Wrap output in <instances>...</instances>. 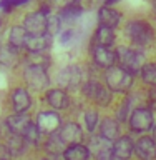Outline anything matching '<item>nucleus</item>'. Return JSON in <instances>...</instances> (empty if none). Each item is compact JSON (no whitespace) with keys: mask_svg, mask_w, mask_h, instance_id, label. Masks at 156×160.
<instances>
[{"mask_svg":"<svg viewBox=\"0 0 156 160\" xmlns=\"http://www.w3.org/2000/svg\"><path fill=\"white\" fill-rule=\"evenodd\" d=\"M135 75L120 65H113L105 70V85L115 93H128L133 87Z\"/></svg>","mask_w":156,"mask_h":160,"instance_id":"1","label":"nucleus"},{"mask_svg":"<svg viewBox=\"0 0 156 160\" xmlns=\"http://www.w3.org/2000/svg\"><path fill=\"white\" fill-rule=\"evenodd\" d=\"M52 38L48 33H43V35H28L27 37V42H25V50L27 52H32V53H42L45 50L50 48L52 45Z\"/></svg>","mask_w":156,"mask_h":160,"instance_id":"14","label":"nucleus"},{"mask_svg":"<svg viewBox=\"0 0 156 160\" xmlns=\"http://www.w3.org/2000/svg\"><path fill=\"white\" fill-rule=\"evenodd\" d=\"M93 43L95 45H105V47H111L115 43V28L98 25L93 35Z\"/></svg>","mask_w":156,"mask_h":160,"instance_id":"21","label":"nucleus"},{"mask_svg":"<svg viewBox=\"0 0 156 160\" xmlns=\"http://www.w3.org/2000/svg\"><path fill=\"white\" fill-rule=\"evenodd\" d=\"M115 55H116V62L120 67H123L125 70H128L130 73L136 75L141 72V68L144 67V55L141 52L130 47H125V45H120V47L115 50Z\"/></svg>","mask_w":156,"mask_h":160,"instance_id":"3","label":"nucleus"},{"mask_svg":"<svg viewBox=\"0 0 156 160\" xmlns=\"http://www.w3.org/2000/svg\"><path fill=\"white\" fill-rule=\"evenodd\" d=\"M128 112H130V98L125 100L123 105L120 107V110L116 112V120H118V122H125V120H128L130 118Z\"/></svg>","mask_w":156,"mask_h":160,"instance_id":"33","label":"nucleus"},{"mask_svg":"<svg viewBox=\"0 0 156 160\" xmlns=\"http://www.w3.org/2000/svg\"><path fill=\"white\" fill-rule=\"evenodd\" d=\"M135 153L139 160H156V142L153 137H141L135 142Z\"/></svg>","mask_w":156,"mask_h":160,"instance_id":"12","label":"nucleus"},{"mask_svg":"<svg viewBox=\"0 0 156 160\" xmlns=\"http://www.w3.org/2000/svg\"><path fill=\"white\" fill-rule=\"evenodd\" d=\"M35 123L38 125L42 133L50 135V133H57V130H60V127H62V118H60V115L55 110H45V112H40L37 115Z\"/></svg>","mask_w":156,"mask_h":160,"instance_id":"6","label":"nucleus"},{"mask_svg":"<svg viewBox=\"0 0 156 160\" xmlns=\"http://www.w3.org/2000/svg\"><path fill=\"white\" fill-rule=\"evenodd\" d=\"M113 153L116 160H130L131 155L135 153V142L131 137L123 135L113 142Z\"/></svg>","mask_w":156,"mask_h":160,"instance_id":"13","label":"nucleus"},{"mask_svg":"<svg viewBox=\"0 0 156 160\" xmlns=\"http://www.w3.org/2000/svg\"><path fill=\"white\" fill-rule=\"evenodd\" d=\"M12 8H13L12 0H0V10H3V12H10Z\"/></svg>","mask_w":156,"mask_h":160,"instance_id":"35","label":"nucleus"},{"mask_svg":"<svg viewBox=\"0 0 156 160\" xmlns=\"http://www.w3.org/2000/svg\"><path fill=\"white\" fill-rule=\"evenodd\" d=\"M153 138H154V142H156V125H153Z\"/></svg>","mask_w":156,"mask_h":160,"instance_id":"41","label":"nucleus"},{"mask_svg":"<svg viewBox=\"0 0 156 160\" xmlns=\"http://www.w3.org/2000/svg\"><path fill=\"white\" fill-rule=\"evenodd\" d=\"M23 78L28 87L32 90H37V92H42V90H45L50 85L47 67H42V65L27 63L23 68Z\"/></svg>","mask_w":156,"mask_h":160,"instance_id":"4","label":"nucleus"},{"mask_svg":"<svg viewBox=\"0 0 156 160\" xmlns=\"http://www.w3.org/2000/svg\"><path fill=\"white\" fill-rule=\"evenodd\" d=\"M111 100H113V92L106 87V85L100 83L97 93H95V97H93V102L97 103L98 107H108V105L111 103Z\"/></svg>","mask_w":156,"mask_h":160,"instance_id":"26","label":"nucleus"},{"mask_svg":"<svg viewBox=\"0 0 156 160\" xmlns=\"http://www.w3.org/2000/svg\"><path fill=\"white\" fill-rule=\"evenodd\" d=\"M98 87H100V82H98V80L90 78V80H87V82L82 85V93H83L87 98L93 100V97H95V93H97Z\"/></svg>","mask_w":156,"mask_h":160,"instance_id":"32","label":"nucleus"},{"mask_svg":"<svg viewBox=\"0 0 156 160\" xmlns=\"http://www.w3.org/2000/svg\"><path fill=\"white\" fill-rule=\"evenodd\" d=\"M60 137L65 143L73 145V143H82L83 133H82V127L75 122H67L60 127Z\"/></svg>","mask_w":156,"mask_h":160,"instance_id":"15","label":"nucleus"},{"mask_svg":"<svg viewBox=\"0 0 156 160\" xmlns=\"http://www.w3.org/2000/svg\"><path fill=\"white\" fill-rule=\"evenodd\" d=\"M28 33L25 32L23 25H13L12 28L8 30V45H12L15 48H23L25 42H27Z\"/></svg>","mask_w":156,"mask_h":160,"instance_id":"22","label":"nucleus"},{"mask_svg":"<svg viewBox=\"0 0 156 160\" xmlns=\"http://www.w3.org/2000/svg\"><path fill=\"white\" fill-rule=\"evenodd\" d=\"M40 137H42V132H40L38 125L35 122H30V125L25 128L23 132V138L28 145H37L40 142Z\"/></svg>","mask_w":156,"mask_h":160,"instance_id":"28","label":"nucleus"},{"mask_svg":"<svg viewBox=\"0 0 156 160\" xmlns=\"http://www.w3.org/2000/svg\"><path fill=\"white\" fill-rule=\"evenodd\" d=\"M65 147H67V143L63 142L58 133H50L47 142H45V150H47L48 153H52V155H60V153L63 155Z\"/></svg>","mask_w":156,"mask_h":160,"instance_id":"24","label":"nucleus"},{"mask_svg":"<svg viewBox=\"0 0 156 160\" xmlns=\"http://www.w3.org/2000/svg\"><path fill=\"white\" fill-rule=\"evenodd\" d=\"M83 120H85V125H87V130H88L90 133H93L95 128H97L98 123H100V115H98L97 110L90 108V110H87V112H85Z\"/></svg>","mask_w":156,"mask_h":160,"instance_id":"29","label":"nucleus"},{"mask_svg":"<svg viewBox=\"0 0 156 160\" xmlns=\"http://www.w3.org/2000/svg\"><path fill=\"white\" fill-rule=\"evenodd\" d=\"M60 28H62V18L58 15H48L47 17V33L50 37H53V35H57L60 32Z\"/></svg>","mask_w":156,"mask_h":160,"instance_id":"30","label":"nucleus"},{"mask_svg":"<svg viewBox=\"0 0 156 160\" xmlns=\"http://www.w3.org/2000/svg\"><path fill=\"white\" fill-rule=\"evenodd\" d=\"M90 153L95 155L97 160H115V153H113V143L110 140L103 138L102 135H95L92 137L90 142Z\"/></svg>","mask_w":156,"mask_h":160,"instance_id":"7","label":"nucleus"},{"mask_svg":"<svg viewBox=\"0 0 156 160\" xmlns=\"http://www.w3.org/2000/svg\"><path fill=\"white\" fill-rule=\"evenodd\" d=\"M148 108L156 110V87H151L148 92Z\"/></svg>","mask_w":156,"mask_h":160,"instance_id":"34","label":"nucleus"},{"mask_svg":"<svg viewBox=\"0 0 156 160\" xmlns=\"http://www.w3.org/2000/svg\"><path fill=\"white\" fill-rule=\"evenodd\" d=\"M120 0H105V5L106 7H111V5H115V3H118Z\"/></svg>","mask_w":156,"mask_h":160,"instance_id":"39","label":"nucleus"},{"mask_svg":"<svg viewBox=\"0 0 156 160\" xmlns=\"http://www.w3.org/2000/svg\"><path fill=\"white\" fill-rule=\"evenodd\" d=\"M45 102L53 110H65L70 105V98L67 90L63 88H50L45 92Z\"/></svg>","mask_w":156,"mask_h":160,"instance_id":"10","label":"nucleus"},{"mask_svg":"<svg viewBox=\"0 0 156 160\" xmlns=\"http://www.w3.org/2000/svg\"><path fill=\"white\" fill-rule=\"evenodd\" d=\"M139 77H141L143 83L149 85V87H156V62L144 63V67L139 72Z\"/></svg>","mask_w":156,"mask_h":160,"instance_id":"27","label":"nucleus"},{"mask_svg":"<svg viewBox=\"0 0 156 160\" xmlns=\"http://www.w3.org/2000/svg\"><path fill=\"white\" fill-rule=\"evenodd\" d=\"M32 107V97L25 87H17L12 92V108L15 113H27Z\"/></svg>","mask_w":156,"mask_h":160,"instance_id":"11","label":"nucleus"},{"mask_svg":"<svg viewBox=\"0 0 156 160\" xmlns=\"http://www.w3.org/2000/svg\"><path fill=\"white\" fill-rule=\"evenodd\" d=\"M28 0H12V3H13V8L15 7H20V5H25Z\"/></svg>","mask_w":156,"mask_h":160,"instance_id":"37","label":"nucleus"},{"mask_svg":"<svg viewBox=\"0 0 156 160\" xmlns=\"http://www.w3.org/2000/svg\"><path fill=\"white\" fill-rule=\"evenodd\" d=\"M60 2H65V5H72V3H78L77 0H60Z\"/></svg>","mask_w":156,"mask_h":160,"instance_id":"40","label":"nucleus"},{"mask_svg":"<svg viewBox=\"0 0 156 160\" xmlns=\"http://www.w3.org/2000/svg\"><path fill=\"white\" fill-rule=\"evenodd\" d=\"M58 80L62 82L67 88H77L82 83V72L78 65H68L65 70L60 72Z\"/></svg>","mask_w":156,"mask_h":160,"instance_id":"17","label":"nucleus"},{"mask_svg":"<svg viewBox=\"0 0 156 160\" xmlns=\"http://www.w3.org/2000/svg\"><path fill=\"white\" fill-rule=\"evenodd\" d=\"M65 160H88L90 158V150L83 143H73L68 145L63 152Z\"/></svg>","mask_w":156,"mask_h":160,"instance_id":"23","label":"nucleus"},{"mask_svg":"<svg viewBox=\"0 0 156 160\" xmlns=\"http://www.w3.org/2000/svg\"><path fill=\"white\" fill-rule=\"evenodd\" d=\"M92 57L93 62L97 67L106 70L113 65H116V55H115V50H111L110 47H105V45H92Z\"/></svg>","mask_w":156,"mask_h":160,"instance_id":"8","label":"nucleus"},{"mask_svg":"<svg viewBox=\"0 0 156 160\" xmlns=\"http://www.w3.org/2000/svg\"><path fill=\"white\" fill-rule=\"evenodd\" d=\"M70 37H72V32L68 30V32H65V33L62 35V40H63V42H68V38H70Z\"/></svg>","mask_w":156,"mask_h":160,"instance_id":"38","label":"nucleus"},{"mask_svg":"<svg viewBox=\"0 0 156 160\" xmlns=\"http://www.w3.org/2000/svg\"><path fill=\"white\" fill-rule=\"evenodd\" d=\"M128 125L133 132H148L154 125L153 112L148 107H136L130 113Z\"/></svg>","mask_w":156,"mask_h":160,"instance_id":"5","label":"nucleus"},{"mask_svg":"<svg viewBox=\"0 0 156 160\" xmlns=\"http://www.w3.org/2000/svg\"><path fill=\"white\" fill-rule=\"evenodd\" d=\"M125 33L135 45H139V47H148L154 40V30L151 23H148L146 20H131V22H128L126 27H125Z\"/></svg>","mask_w":156,"mask_h":160,"instance_id":"2","label":"nucleus"},{"mask_svg":"<svg viewBox=\"0 0 156 160\" xmlns=\"http://www.w3.org/2000/svg\"><path fill=\"white\" fill-rule=\"evenodd\" d=\"M30 117L27 113H13V115H8L5 123H7V128L10 133H15V135H23L25 128L30 125Z\"/></svg>","mask_w":156,"mask_h":160,"instance_id":"16","label":"nucleus"},{"mask_svg":"<svg viewBox=\"0 0 156 160\" xmlns=\"http://www.w3.org/2000/svg\"><path fill=\"white\" fill-rule=\"evenodd\" d=\"M23 28L28 35H43L47 33V15L40 10L28 13L23 20Z\"/></svg>","mask_w":156,"mask_h":160,"instance_id":"9","label":"nucleus"},{"mask_svg":"<svg viewBox=\"0 0 156 160\" xmlns=\"http://www.w3.org/2000/svg\"><path fill=\"white\" fill-rule=\"evenodd\" d=\"M20 62V53H18V48L12 47V45H0V65L3 67H17Z\"/></svg>","mask_w":156,"mask_h":160,"instance_id":"20","label":"nucleus"},{"mask_svg":"<svg viewBox=\"0 0 156 160\" xmlns=\"http://www.w3.org/2000/svg\"><path fill=\"white\" fill-rule=\"evenodd\" d=\"M120 133H121L120 123L115 118L108 117V118H105L100 122V135H102L103 138L110 140V142H115L116 138H120Z\"/></svg>","mask_w":156,"mask_h":160,"instance_id":"19","label":"nucleus"},{"mask_svg":"<svg viewBox=\"0 0 156 160\" xmlns=\"http://www.w3.org/2000/svg\"><path fill=\"white\" fill-rule=\"evenodd\" d=\"M10 155V150L7 147V143H0V160H7V157Z\"/></svg>","mask_w":156,"mask_h":160,"instance_id":"36","label":"nucleus"},{"mask_svg":"<svg viewBox=\"0 0 156 160\" xmlns=\"http://www.w3.org/2000/svg\"><path fill=\"white\" fill-rule=\"evenodd\" d=\"M43 160H50V158H43Z\"/></svg>","mask_w":156,"mask_h":160,"instance_id":"42","label":"nucleus"},{"mask_svg":"<svg viewBox=\"0 0 156 160\" xmlns=\"http://www.w3.org/2000/svg\"><path fill=\"white\" fill-rule=\"evenodd\" d=\"M98 22H100V25L115 28L120 25V22H121V13H120L118 10L111 8V7L103 5V7L98 10Z\"/></svg>","mask_w":156,"mask_h":160,"instance_id":"18","label":"nucleus"},{"mask_svg":"<svg viewBox=\"0 0 156 160\" xmlns=\"http://www.w3.org/2000/svg\"><path fill=\"white\" fill-rule=\"evenodd\" d=\"M27 142H25L23 135H15L12 133L7 140V147L10 150V155H20L25 152V147H27Z\"/></svg>","mask_w":156,"mask_h":160,"instance_id":"25","label":"nucleus"},{"mask_svg":"<svg viewBox=\"0 0 156 160\" xmlns=\"http://www.w3.org/2000/svg\"><path fill=\"white\" fill-rule=\"evenodd\" d=\"M83 12V8L80 7L78 3H72V5H65V7L62 8V15H60V18H77L80 17V13Z\"/></svg>","mask_w":156,"mask_h":160,"instance_id":"31","label":"nucleus"}]
</instances>
